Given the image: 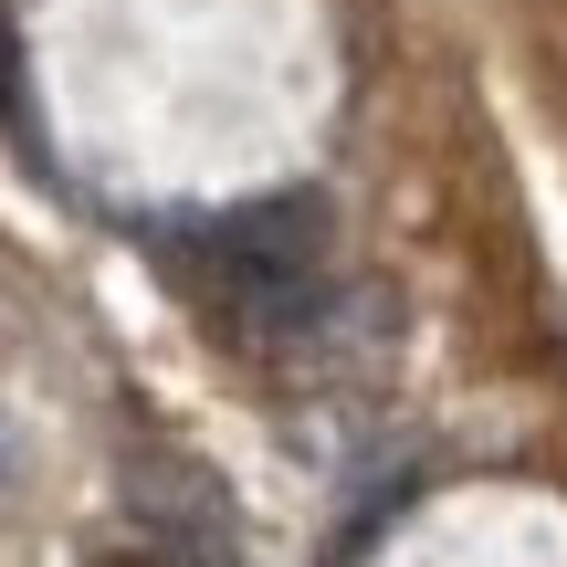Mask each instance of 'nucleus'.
<instances>
[{"label":"nucleus","instance_id":"nucleus-2","mask_svg":"<svg viewBox=\"0 0 567 567\" xmlns=\"http://www.w3.org/2000/svg\"><path fill=\"white\" fill-rule=\"evenodd\" d=\"M0 484H11V431H0Z\"/></svg>","mask_w":567,"mask_h":567},{"label":"nucleus","instance_id":"nucleus-1","mask_svg":"<svg viewBox=\"0 0 567 567\" xmlns=\"http://www.w3.org/2000/svg\"><path fill=\"white\" fill-rule=\"evenodd\" d=\"M210 264H221L243 326H305L326 284V200L316 189H274V200H243L221 231H210Z\"/></svg>","mask_w":567,"mask_h":567}]
</instances>
